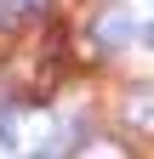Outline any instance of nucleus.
<instances>
[{"instance_id": "obj_1", "label": "nucleus", "mask_w": 154, "mask_h": 159, "mask_svg": "<svg viewBox=\"0 0 154 159\" xmlns=\"http://www.w3.org/2000/svg\"><path fill=\"white\" fill-rule=\"evenodd\" d=\"M131 34H137V29H131L126 11H103V17H97V46H103V51H120Z\"/></svg>"}, {"instance_id": "obj_2", "label": "nucleus", "mask_w": 154, "mask_h": 159, "mask_svg": "<svg viewBox=\"0 0 154 159\" xmlns=\"http://www.w3.org/2000/svg\"><path fill=\"white\" fill-rule=\"evenodd\" d=\"M40 11V0H0V29H23Z\"/></svg>"}, {"instance_id": "obj_3", "label": "nucleus", "mask_w": 154, "mask_h": 159, "mask_svg": "<svg viewBox=\"0 0 154 159\" xmlns=\"http://www.w3.org/2000/svg\"><path fill=\"white\" fill-rule=\"evenodd\" d=\"M143 40H148V51H154V23H148V29H143Z\"/></svg>"}]
</instances>
